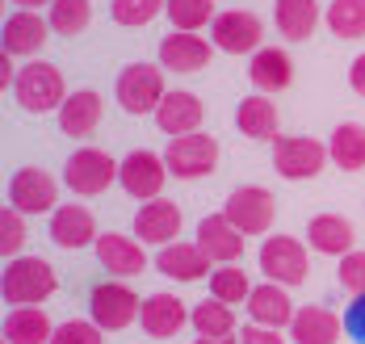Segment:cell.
Masks as SVG:
<instances>
[{
	"label": "cell",
	"mask_w": 365,
	"mask_h": 344,
	"mask_svg": "<svg viewBox=\"0 0 365 344\" xmlns=\"http://www.w3.org/2000/svg\"><path fill=\"white\" fill-rule=\"evenodd\" d=\"M55 290H59V273L51 269V261H42V256H17V261H4L0 294H4V303L9 306H38V303H46Z\"/></svg>",
	"instance_id": "6da1fadb"
},
{
	"label": "cell",
	"mask_w": 365,
	"mask_h": 344,
	"mask_svg": "<svg viewBox=\"0 0 365 344\" xmlns=\"http://www.w3.org/2000/svg\"><path fill=\"white\" fill-rule=\"evenodd\" d=\"M118 172H122V160H113L110 152H101V147H76L68 155V164H63V185L76 197H97V193H106L118 181Z\"/></svg>",
	"instance_id": "7a4b0ae2"
},
{
	"label": "cell",
	"mask_w": 365,
	"mask_h": 344,
	"mask_svg": "<svg viewBox=\"0 0 365 344\" xmlns=\"http://www.w3.org/2000/svg\"><path fill=\"white\" fill-rule=\"evenodd\" d=\"M13 97L26 114H51L68 101V84H63V72L55 63H26L17 72V84H13Z\"/></svg>",
	"instance_id": "3957f363"
},
{
	"label": "cell",
	"mask_w": 365,
	"mask_h": 344,
	"mask_svg": "<svg viewBox=\"0 0 365 344\" xmlns=\"http://www.w3.org/2000/svg\"><path fill=\"white\" fill-rule=\"evenodd\" d=\"M88 311H93V323H97V328L122 332V328L139 323L143 298H139L122 277H110V281H97V286L88 290Z\"/></svg>",
	"instance_id": "277c9868"
},
{
	"label": "cell",
	"mask_w": 365,
	"mask_h": 344,
	"mask_svg": "<svg viewBox=\"0 0 365 344\" xmlns=\"http://www.w3.org/2000/svg\"><path fill=\"white\" fill-rule=\"evenodd\" d=\"M113 93H118V105H122L126 114H135V118L155 114L160 101L168 97V88H164V68H155V63H126Z\"/></svg>",
	"instance_id": "5b68a950"
},
{
	"label": "cell",
	"mask_w": 365,
	"mask_h": 344,
	"mask_svg": "<svg viewBox=\"0 0 365 344\" xmlns=\"http://www.w3.org/2000/svg\"><path fill=\"white\" fill-rule=\"evenodd\" d=\"M164 164L177 181H197V177H210L215 164H219V139L193 130V135H177L168 139L164 147Z\"/></svg>",
	"instance_id": "8992f818"
},
{
	"label": "cell",
	"mask_w": 365,
	"mask_h": 344,
	"mask_svg": "<svg viewBox=\"0 0 365 344\" xmlns=\"http://www.w3.org/2000/svg\"><path fill=\"white\" fill-rule=\"evenodd\" d=\"M227 223L240 231V235H269L273 227V214H277V202L264 185H240V189L227 193V206H222Z\"/></svg>",
	"instance_id": "52a82bcc"
},
{
	"label": "cell",
	"mask_w": 365,
	"mask_h": 344,
	"mask_svg": "<svg viewBox=\"0 0 365 344\" xmlns=\"http://www.w3.org/2000/svg\"><path fill=\"white\" fill-rule=\"evenodd\" d=\"M328 160H331V152L319 139H311V135L273 139V168H277L286 181H311V177H319Z\"/></svg>",
	"instance_id": "ba28073f"
},
{
	"label": "cell",
	"mask_w": 365,
	"mask_h": 344,
	"mask_svg": "<svg viewBox=\"0 0 365 344\" xmlns=\"http://www.w3.org/2000/svg\"><path fill=\"white\" fill-rule=\"evenodd\" d=\"M256 261H260V273L269 281H277V286H302L307 281V269H311L302 239H290V235H269L260 244Z\"/></svg>",
	"instance_id": "9c48e42d"
},
{
	"label": "cell",
	"mask_w": 365,
	"mask_h": 344,
	"mask_svg": "<svg viewBox=\"0 0 365 344\" xmlns=\"http://www.w3.org/2000/svg\"><path fill=\"white\" fill-rule=\"evenodd\" d=\"M168 164H164V155L147 152V147H139V152H130L126 160H122V172H118V185L130 193V197H139V202H151V197H160L164 193V185H168Z\"/></svg>",
	"instance_id": "30bf717a"
},
{
	"label": "cell",
	"mask_w": 365,
	"mask_h": 344,
	"mask_svg": "<svg viewBox=\"0 0 365 344\" xmlns=\"http://www.w3.org/2000/svg\"><path fill=\"white\" fill-rule=\"evenodd\" d=\"M9 202L21 210V214H46V210H59V181L46 172V168H17L13 181H9Z\"/></svg>",
	"instance_id": "8fae6325"
},
{
	"label": "cell",
	"mask_w": 365,
	"mask_h": 344,
	"mask_svg": "<svg viewBox=\"0 0 365 344\" xmlns=\"http://www.w3.org/2000/svg\"><path fill=\"white\" fill-rule=\"evenodd\" d=\"M260 38H264V26L260 17L248 13V9H227L215 17L210 26V42L227 51V55H256L260 51Z\"/></svg>",
	"instance_id": "7c38bea8"
},
{
	"label": "cell",
	"mask_w": 365,
	"mask_h": 344,
	"mask_svg": "<svg viewBox=\"0 0 365 344\" xmlns=\"http://www.w3.org/2000/svg\"><path fill=\"white\" fill-rule=\"evenodd\" d=\"M210 46L215 42L197 38L189 30H173L168 38H160V68L164 72H177V76H193L210 63Z\"/></svg>",
	"instance_id": "4fadbf2b"
},
{
	"label": "cell",
	"mask_w": 365,
	"mask_h": 344,
	"mask_svg": "<svg viewBox=\"0 0 365 344\" xmlns=\"http://www.w3.org/2000/svg\"><path fill=\"white\" fill-rule=\"evenodd\" d=\"M97 261L101 269L110 273V277H139L147 269V252L139 239H130V235H118V231H106V235H97Z\"/></svg>",
	"instance_id": "5bb4252c"
},
{
	"label": "cell",
	"mask_w": 365,
	"mask_h": 344,
	"mask_svg": "<svg viewBox=\"0 0 365 344\" xmlns=\"http://www.w3.org/2000/svg\"><path fill=\"white\" fill-rule=\"evenodd\" d=\"M181 206L177 202H168V197H151L143 202V210L135 214V235L143 239V244H177V235H181Z\"/></svg>",
	"instance_id": "9a60e30c"
},
{
	"label": "cell",
	"mask_w": 365,
	"mask_h": 344,
	"mask_svg": "<svg viewBox=\"0 0 365 344\" xmlns=\"http://www.w3.org/2000/svg\"><path fill=\"white\" fill-rule=\"evenodd\" d=\"M244 239L248 235H240V231L227 223V214H206L202 223H197V244H202V252L215 261V265H235L240 256H244Z\"/></svg>",
	"instance_id": "2e32d148"
},
{
	"label": "cell",
	"mask_w": 365,
	"mask_h": 344,
	"mask_svg": "<svg viewBox=\"0 0 365 344\" xmlns=\"http://www.w3.org/2000/svg\"><path fill=\"white\" fill-rule=\"evenodd\" d=\"M51 239L59 244V248H88V244H97V219H93V210L88 206H59V210H51Z\"/></svg>",
	"instance_id": "e0dca14e"
},
{
	"label": "cell",
	"mask_w": 365,
	"mask_h": 344,
	"mask_svg": "<svg viewBox=\"0 0 365 344\" xmlns=\"http://www.w3.org/2000/svg\"><path fill=\"white\" fill-rule=\"evenodd\" d=\"M139 323H143V332L151 340H168V336H177L185 323H189V311L177 294H151L143 298V311H139Z\"/></svg>",
	"instance_id": "ac0fdd59"
},
{
	"label": "cell",
	"mask_w": 365,
	"mask_h": 344,
	"mask_svg": "<svg viewBox=\"0 0 365 344\" xmlns=\"http://www.w3.org/2000/svg\"><path fill=\"white\" fill-rule=\"evenodd\" d=\"M46 34H51V21H42L34 9H17L13 17H4L0 42L9 55H38L46 46Z\"/></svg>",
	"instance_id": "d6986e66"
},
{
	"label": "cell",
	"mask_w": 365,
	"mask_h": 344,
	"mask_svg": "<svg viewBox=\"0 0 365 344\" xmlns=\"http://www.w3.org/2000/svg\"><path fill=\"white\" fill-rule=\"evenodd\" d=\"M101 114H106L101 93L97 88H76V93H68V101L59 105V130L72 135V139H84V135H93L101 126Z\"/></svg>",
	"instance_id": "ffe728a7"
},
{
	"label": "cell",
	"mask_w": 365,
	"mask_h": 344,
	"mask_svg": "<svg viewBox=\"0 0 365 344\" xmlns=\"http://www.w3.org/2000/svg\"><path fill=\"white\" fill-rule=\"evenodd\" d=\"M210 256L202 252V244H164L160 248V256H155V269L164 273V277H173V281H202L206 273H210Z\"/></svg>",
	"instance_id": "44dd1931"
},
{
	"label": "cell",
	"mask_w": 365,
	"mask_h": 344,
	"mask_svg": "<svg viewBox=\"0 0 365 344\" xmlns=\"http://www.w3.org/2000/svg\"><path fill=\"white\" fill-rule=\"evenodd\" d=\"M248 315H252V323L260 328H290L294 323V303L290 294H286V286H277V281H264V286H252V294H248Z\"/></svg>",
	"instance_id": "7402d4cb"
},
{
	"label": "cell",
	"mask_w": 365,
	"mask_h": 344,
	"mask_svg": "<svg viewBox=\"0 0 365 344\" xmlns=\"http://www.w3.org/2000/svg\"><path fill=\"white\" fill-rule=\"evenodd\" d=\"M344 336V319L328 306H302L290 323L294 344H340Z\"/></svg>",
	"instance_id": "603a6c76"
},
{
	"label": "cell",
	"mask_w": 365,
	"mask_h": 344,
	"mask_svg": "<svg viewBox=\"0 0 365 344\" xmlns=\"http://www.w3.org/2000/svg\"><path fill=\"white\" fill-rule=\"evenodd\" d=\"M202 114H206V105L193 97V93H168L164 101H160V110H155V126L164 130V135H193L197 126H202Z\"/></svg>",
	"instance_id": "cb8c5ba5"
},
{
	"label": "cell",
	"mask_w": 365,
	"mask_h": 344,
	"mask_svg": "<svg viewBox=\"0 0 365 344\" xmlns=\"http://www.w3.org/2000/svg\"><path fill=\"white\" fill-rule=\"evenodd\" d=\"M307 239L319 256H349L353 252V223L344 214H315L307 223Z\"/></svg>",
	"instance_id": "d4e9b609"
},
{
	"label": "cell",
	"mask_w": 365,
	"mask_h": 344,
	"mask_svg": "<svg viewBox=\"0 0 365 344\" xmlns=\"http://www.w3.org/2000/svg\"><path fill=\"white\" fill-rule=\"evenodd\" d=\"M248 80L256 84V93H282V88H290V80H294L290 55L277 51V46H260V51L252 55Z\"/></svg>",
	"instance_id": "484cf974"
},
{
	"label": "cell",
	"mask_w": 365,
	"mask_h": 344,
	"mask_svg": "<svg viewBox=\"0 0 365 344\" xmlns=\"http://www.w3.org/2000/svg\"><path fill=\"white\" fill-rule=\"evenodd\" d=\"M51 336H55V323L38 306H13L4 315V340L9 344H51Z\"/></svg>",
	"instance_id": "4316f807"
},
{
	"label": "cell",
	"mask_w": 365,
	"mask_h": 344,
	"mask_svg": "<svg viewBox=\"0 0 365 344\" xmlns=\"http://www.w3.org/2000/svg\"><path fill=\"white\" fill-rule=\"evenodd\" d=\"M277 17V34L290 42H307L319 26V0H277L273 9Z\"/></svg>",
	"instance_id": "83f0119b"
},
{
	"label": "cell",
	"mask_w": 365,
	"mask_h": 344,
	"mask_svg": "<svg viewBox=\"0 0 365 344\" xmlns=\"http://www.w3.org/2000/svg\"><path fill=\"white\" fill-rule=\"evenodd\" d=\"M277 105L264 97V93H252L240 101L235 110V126L244 130V139H277Z\"/></svg>",
	"instance_id": "f1b7e54d"
},
{
	"label": "cell",
	"mask_w": 365,
	"mask_h": 344,
	"mask_svg": "<svg viewBox=\"0 0 365 344\" xmlns=\"http://www.w3.org/2000/svg\"><path fill=\"white\" fill-rule=\"evenodd\" d=\"M331 164L340 168V172H361L365 168V126L357 122H340L336 130H331Z\"/></svg>",
	"instance_id": "f546056e"
},
{
	"label": "cell",
	"mask_w": 365,
	"mask_h": 344,
	"mask_svg": "<svg viewBox=\"0 0 365 344\" xmlns=\"http://www.w3.org/2000/svg\"><path fill=\"white\" fill-rule=\"evenodd\" d=\"M189 323H193L197 336H231L235 332V311L219 298H206V303H197L189 311Z\"/></svg>",
	"instance_id": "4dcf8cb0"
},
{
	"label": "cell",
	"mask_w": 365,
	"mask_h": 344,
	"mask_svg": "<svg viewBox=\"0 0 365 344\" xmlns=\"http://www.w3.org/2000/svg\"><path fill=\"white\" fill-rule=\"evenodd\" d=\"M324 21L336 38H365V0H331Z\"/></svg>",
	"instance_id": "1f68e13d"
},
{
	"label": "cell",
	"mask_w": 365,
	"mask_h": 344,
	"mask_svg": "<svg viewBox=\"0 0 365 344\" xmlns=\"http://www.w3.org/2000/svg\"><path fill=\"white\" fill-rule=\"evenodd\" d=\"M248 294H252V281L240 265H222L210 273V298L235 306V303H248Z\"/></svg>",
	"instance_id": "d6a6232c"
},
{
	"label": "cell",
	"mask_w": 365,
	"mask_h": 344,
	"mask_svg": "<svg viewBox=\"0 0 365 344\" xmlns=\"http://www.w3.org/2000/svg\"><path fill=\"white\" fill-rule=\"evenodd\" d=\"M168 17H173V30H189V34H197L202 26H215V0H168V9H164Z\"/></svg>",
	"instance_id": "836d02e7"
},
{
	"label": "cell",
	"mask_w": 365,
	"mask_h": 344,
	"mask_svg": "<svg viewBox=\"0 0 365 344\" xmlns=\"http://www.w3.org/2000/svg\"><path fill=\"white\" fill-rule=\"evenodd\" d=\"M46 21H51V30H55V34L76 38V34L93 21V4H88V0H55Z\"/></svg>",
	"instance_id": "e575fe53"
},
{
	"label": "cell",
	"mask_w": 365,
	"mask_h": 344,
	"mask_svg": "<svg viewBox=\"0 0 365 344\" xmlns=\"http://www.w3.org/2000/svg\"><path fill=\"white\" fill-rule=\"evenodd\" d=\"M168 9V0H110V13L118 26H147V21H155L160 13Z\"/></svg>",
	"instance_id": "d590c367"
},
{
	"label": "cell",
	"mask_w": 365,
	"mask_h": 344,
	"mask_svg": "<svg viewBox=\"0 0 365 344\" xmlns=\"http://www.w3.org/2000/svg\"><path fill=\"white\" fill-rule=\"evenodd\" d=\"M26 248V214L17 206H4L0 210V256L4 261H17Z\"/></svg>",
	"instance_id": "8d00e7d4"
},
{
	"label": "cell",
	"mask_w": 365,
	"mask_h": 344,
	"mask_svg": "<svg viewBox=\"0 0 365 344\" xmlns=\"http://www.w3.org/2000/svg\"><path fill=\"white\" fill-rule=\"evenodd\" d=\"M51 344H106V328H97L93 319H68L55 328Z\"/></svg>",
	"instance_id": "74e56055"
},
{
	"label": "cell",
	"mask_w": 365,
	"mask_h": 344,
	"mask_svg": "<svg viewBox=\"0 0 365 344\" xmlns=\"http://www.w3.org/2000/svg\"><path fill=\"white\" fill-rule=\"evenodd\" d=\"M336 277H340V286L349 290V294H365V252H349V256H340V269H336Z\"/></svg>",
	"instance_id": "f35d334b"
},
{
	"label": "cell",
	"mask_w": 365,
	"mask_h": 344,
	"mask_svg": "<svg viewBox=\"0 0 365 344\" xmlns=\"http://www.w3.org/2000/svg\"><path fill=\"white\" fill-rule=\"evenodd\" d=\"M344 336L353 344H365V294H353V303L344 306Z\"/></svg>",
	"instance_id": "ab89813d"
},
{
	"label": "cell",
	"mask_w": 365,
	"mask_h": 344,
	"mask_svg": "<svg viewBox=\"0 0 365 344\" xmlns=\"http://www.w3.org/2000/svg\"><path fill=\"white\" fill-rule=\"evenodd\" d=\"M240 344H286V340H282L277 328H260V323H252V328H244Z\"/></svg>",
	"instance_id": "60d3db41"
},
{
	"label": "cell",
	"mask_w": 365,
	"mask_h": 344,
	"mask_svg": "<svg viewBox=\"0 0 365 344\" xmlns=\"http://www.w3.org/2000/svg\"><path fill=\"white\" fill-rule=\"evenodd\" d=\"M349 84H353V93H357V97H365V55L353 59V68H349Z\"/></svg>",
	"instance_id": "b9f144b4"
},
{
	"label": "cell",
	"mask_w": 365,
	"mask_h": 344,
	"mask_svg": "<svg viewBox=\"0 0 365 344\" xmlns=\"http://www.w3.org/2000/svg\"><path fill=\"white\" fill-rule=\"evenodd\" d=\"M9 84H17V68H13V55L0 51V88L9 93Z\"/></svg>",
	"instance_id": "7bdbcfd3"
},
{
	"label": "cell",
	"mask_w": 365,
	"mask_h": 344,
	"mask_svg": "<svg viewBox=\"0 0 365 344\" xmlns=\"http://www.w3.org/2000/svg\"><path fill=\"white\" fill-rule=\"evenodd\" d=\"M193 344H240V340H231V336H197Z\"/></svg>",
	"instance_id": "ee69618b"
},
{
	"label": "cell",
	"mask_w": 365,
	"mask_h": 344,
	"mask_svg": "<svg viewBox=\"0 0 365 344\" xmlns=\"http://www.w3.org/2000/svg\"><path fill=\"white\" fill-rule=\"evenodd\" d=\"M13 4H21V9H38V4H55V0H13Z\"/></svg>",
	"instance_id": "f6af8a7d"
}]
</instances>
